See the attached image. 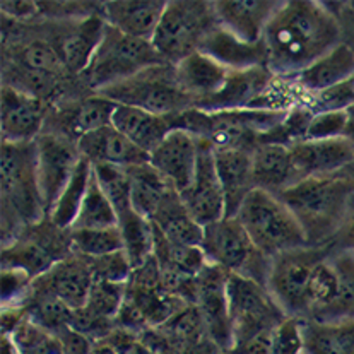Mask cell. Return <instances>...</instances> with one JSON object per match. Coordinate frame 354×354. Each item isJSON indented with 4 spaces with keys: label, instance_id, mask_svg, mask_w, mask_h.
Returning <instances> with one entry per match:
<instances>
[{
    "label": "cell",
    "instance_id": "obj_45",
    "mask_svg": "<svg viewBox=\"0 0 354 354\" xmlns=\"http://www.w3.org/2000/svg\"><path fill=\"white\" fill-rule=\"evenodd\" d=\"M272 354H303L301 320L288 317L274 332Z\"/></svg>",
    "mask_w": 354,
    "mask_h": 354
},
{
    "label": "cell",
    "instance_id": "obj_7",
    "mask_svg": "<svg viewBox=\"0 0 354 354\" xmlns=\"http://www.w3.org/2000/svg\"><path fill=\"white\" fill-rule=\"evenodd\" d=\"M227 303L231 324V349L227 353L257 339L270 337L288 319L266 286L236 274L227 277Z\"/></svg>",
    "mask_w": 354,
    "mask_h": 354
},
{
    "label": "cell",
    "instance_id": "obj_17",
    "mask_svg": "<svg viewBox=\"0 0 354 354\" xmlns=\"http://www.w3.org/2000/svg\"><path fill=\"white\" fill-rule=\"evenodd\" d=\"M227 277H230V272L209 262L205 269L197 276V290H195L194 301V305L201 312L209 334L223 353H227L231 349Z\"/></svg>",
    "mask_w": 354,
    "mask_h": 354
},
{
    "label": "cell",
    "instance_id": "obj_19",
    "mask_svg": "<svg viewBox=\"0 0 354 354\" xmlns=\"http://www.w3.org/2000/svg\"><path fill=\"white\" fill-rule=\"evenodd\" d=\"M45 101L12 86H2L0 130L2 142H35L46 125Z\"/></svg>",
    "mask_w": 354,
    "mask_h": 354
},
{
    "label": "cell",
    "instance_id": "obj_43",
    "mask_svg": "<svg viewBox=\"0 0 354 354\" xmlns=\"http://www.w3.org/2000/svg\"><path fill=\"white\" fill-rule=\"evenodd\" d=\"M351 122V110L324 111V113L313 115L310 124L306 140L315 139H334V137L346 136Z\"/></svg>",
    "mask_w": 354,
    "mask_h": 354
},
{
    "label": "cell",
    "instance_id": "obj_39",
    "mask_svg": "<svg viewBox=\"0 0 354 354\" xmlns=\"http://www.w3.org/2000/svg\"><path fill=\"white\" fill-rule=\"evenodd\" d=\"M7 335L12 337L19 354H65L62 339L32 322L26 313L16 328Z\"/></svg>",
    "mask_w": 354,
    "mask_h": 354
},
{
    "label": "cell",
    "instance_id": "obj_35",
    "mask_svg": "<svg viewBox=\"0 0 354 354\" xmlns=\"http://www.w3.org/2000/svg\"><path fill=\"white\" fill-rule=\"evenodd\" d=\"M130 176L132 207L151 221L165 198L173 192V185L151 162L127 168Z\"/></svg>",
    "mask_w": 354,
    "mask_h": 354
},
{
    "label": "cell",
    "instance_id": "obj_11",
    "mask_svg": "<svg viewBox=\"0 0 354 354\" xmlns=\"http://www.w3.org/2000/svg\"><path fill=\"white\" fill-rule=\"evenodd\" d=\"M201 247L211 263L267 288L272 259L255 247L238 218H223L204 226Z\"/></svg>",
    "mask_w": 354,
    "mask_h": 354
},
{
    "label": "cell",
    "instance_id": "obj_22",
    "mask_svg": "<svg viewBox=\"0 0 354 354\" xmlns=\"http://www.w3.org/2000/svg\"><path fill=\"white\" fill-rule=\"evenodd\" d=\"M35 283L59 296L68 308L75 312L88 301L89 291L95 283V274L89 259L72 252L68 257L55 263L48 272L36 277Z\"/></svg>",
    "mask_w": 354,
    "mask_h": 354
},
{
    "label": "cell",
    "instance_id": "obj_20",
    "mask_svg": "<svg viewBox=\"0 0 354 354\" xmlns=\"http://www.w3.org/2000/svg\"><path fill=\"white\" fill-rule=\"evenodd\" d=\"M201 153V137L185 129H175L151 153V166L158 169L178 194H183L192 183Z\"/></svg>",
    "mask_w": 354,
    "mask_h": 354
},
{
    "label": "cell",
    "instance_id": "obj_21",
    "mask_svg": "<svg viewBox=\"0 0 354 354\" xmlns=\"http://www.w3.org/2000/svg\"><path fill=\"white\" fill-rule=\"evenodd\" d=\"M214 12L219 26L247 43H260L267 24L279 10V0H218Z\"/></svg>",
    "mask_w": 354,
    "mask_h": 354
},
{
    "label": "cell",
    "instance_id": "obj_30",
    "mask_svg": "<svg viewBox=\"0 0 354 354\" xmlns=\"http://www.w3.org/2000/svg\"><path fill=\"white\" fill-rule=\"evenodd\" d=\"M354 77V50L346 43L335 46L332 52L322 57L306 71L299 72L291 79L292 84L299 89L305 96L317 95L325 89L342 84ZM286 79V77H284Z\"/></svg>",
    "mask_w": 354,
    "mask_h": 354
},
{
    "label": "cell",
    "instance_id": "obj_37",
    "mask_svg": "<svg viewBox=\"0 0 354 354\" xmlns=\"http://www.w3.org/2000/svg\"><path fill=\"white\" fill-rule=\"evenodd\" d=\"M93 165L86 160V158H82L77 169H75V173L72 175L71 182L67 183L64 192L60 194V197L57 198L53 207L50 209V212L46 214L53 225L62 227V230H71L75 218H77V212L79 209H81L82 201H84V195L86 190H88Z\"/></svg>",
    "mask_w": 354,
    "mask_h": 354
},
{
    "label": "cell",
    "instance_id": "obj_42",
    "mask_svg": "<svg viewBox=\"0 0 354 354\" xmlns=\"http://www.w3.org/2000/svg\"><path fill=\"white\" fill-rule=\"evenodd\" d=\"M95 176L100 183L101 190L113 205L115 212L118 214L132 209V195H130V176L127 168L118 166L96 165L93 166Z\"/></svg>",
    "mask_w": 354,
    "mask_h": 354
},
{
    "label": "cell",
    "instance_id": "obj_31",
    "mask_svg": "<svg viewBox=\"0 0 354 354\" xmlns=\"http://www.w3.org/2000/svg\"><path fill=\"white\" fill-rule=\"evenodd\" d=\"M198 52L212 57L231 71H247L254 67H267V52L263 41H241L225 28H214L202 41Z\"/></svg>",
    "mask_w": 354,
    "mask_h": 354
},
{
    "label": "cell",
    "instance_id": "obj_9",
    "mask_svg": "<svg viewBox=\"0 0 354 354\" xmlns=\"http://www.w3.org/2000/svg\"><path fill=\"white\" fill-rule=\"evenodd\" d=\"M218 24L212 2L169 0L151 43L166 64L176 65L198 52Z\"/></svg>",
    "mask_w": 354,
    "mask_h": 354
},
{
    "label": "cell",
    "instance_id": "obj_32",
    "mask_svg": "<svg viewBox=\"0 0 354 354\" xmlns=\"http://www.w3.org/2000/svg\"><path fill=\"white\" fill-rule=\"evenodd\" d=\"M255 189L277 195L298 183L290 147L259 144L254 149Z\"/></svg>",
    "mask_w": 354,
    "mask_h": 354
},
{
    "label": "cell",
    "instance_id": "obj_15",
    "mask_svg": "<svg viewBox=\"0 0 354 354\" xmlns=\"http://www.w3.org/2000/svg\"><path fill=\"white\" fill-rule=\"evenodd\" d=\"M52 32L45 39L57 50L68 72L81 77L103 38L106 21L97 12L81 19L52 21Z\"/></svg>",
    "mask_w": 354,
    "mask_h": 354
},
{
    "label": "cell",
    "instance_id": "obj_5",
    "mask_svg": "<svg viewBox=\"0 0 354 354\" xmlns=\"http://www.w3.org/2000/svg\"><path fill=\"white\" fill-rule=\"evenodd\" d=\"M236 218L255 247L269 259L310 245L291 209L266 190L255 189L248 195Z\"/></svg>",
    "mask_w": 354,
    "mask_h": 354
},
{
    "label": "cell",
    "instance_id": "obj_6",
    "mask_svg": "<svg viewBox=\"0 0 354 354\" xmlns=\"http://www.w3.org/2000/svg\"><path fill=\"white\" fill-rule=\"evenodd\" d=\"M158 64L166 62L153 43L132 38L106 24L91 62L79 79L95 95Z\"/></svg>",
    "mask_w": 354,
    "mask_h": 354
},
{
    "label": "cell",
    "instance_id": "obj_12",
    "mask_svg": "<svg viewBox=\"0 0 354 354\" xmlns=\"http://www.w3.org/2000/svg\"><path fill=\"white\" fill-rule=\"evenodd\" d=\"M71 254V230L55 226L45 216L2 245V269L21 270L35 281Z\"/></svg>",
    "mask_w": 354,
    "mask_h": 354
},
{
    "label": "cell",
    "instance_id": "obj_24",
    "mask_svg": "<svg viewBox=\"0 0 354 354\" xmlns=\"http://www.w3.org/2000/svg\"><path fill=\"white\" fill-rule=\"evenodd\" d=\"M178 115H154L139 108L117 104L111 125L151 156L169 132L180 129Z\"/></svg>",
    "mask_w": 354,
    "mask_h": 354
},
{
    "label": "cell",
    "instance_id": "obj_14",
    "mask_svg": "<svg viewBox=\"0 0 354 354\" xmlns=\"http://www.w3.org/2000/svg\"><path fill=\"white\" fill-rule=\"evenodd\" d=\"M35 146L39 194L45 212L48 214L57 198L71 182L82 156L77 142L53 130H43L35 140Z\"/></svg>",
    "mask_w": 354,
    "mask_h": 354
},
{
    "label": "cell",
    "instance_id": "obj_29",
    "mask_svg": "<svg viewBox=\"0 0 354 354\" xmlns=\"http://www.w3.org/2000/svg\"><path fill=\"white\" fill-rule=\"evenodd\" d=\"M158 330L166 339L173 354H225L211 337L195 305L183 306L158 327Z\"/></svg>",
    "mask_w": 354,
    "mask_h": 354
},
{
    "label": "cell",
    "instance_id": "obj_3",
    "mask_svg": "<svg viewBox=\"0 0 354 354\" xmlns=\"http://www.w3.org/2000/svg\"><path fill=\"white\" fill-rule=\"evenodd\" d=\"M2 187V245L23 227L46 216L36 176L35 142H2L0 151Z\"/></svg>",
    "mask_w": 354,
    "mask_h": 354
},
{
    "label": "cell",
    "instance_id": "obj_18",
    "mask_svg": "<svg viewBox=\"0 0 354 354\" xmlns=\"http://www.w3.org/2000/svg\"><path fill=\"white\" fill-rule=\"evenodd\" d=\"M290 151L298 182L337 175L354 162V140L348 136L303 140L291 146Z\"/></svg>",
    "mask_w": 354,
    "mask_h": 354
},
{
    "label": "cell",
    "instance_id": "obj_40",
    "mask_svg": "<svg viewBox=\"0 0 354 354\" xmlns=\"http://www.w3.org/2000/svg\"><path fill=\"white\" fill-rule=\"evenodd\" d=\"M71 245L74 254L86 259H97L124 250L118 226L108 230H71Z\"/></svg>",
    "mask_w": 354,
    "mask_h": 354
},
{
    "label": "cell",
    "instance_id": "obj_1",
    "mask_svg": "<svg viewBox=\"0 0 354 354\" xmlns=\"http://www.w3.org/2000/svg\"><path fill=\"white\" fill-rule=\"evenodd\" d=\"M267 68L276 77H295L341 45V24L322 2H283L263 31Z\"/></svg>",
    "mask_w": 354,
    "mask_h": 354
},
{
    "label": "cell",
    "instance_id": "obj_28",
    "mask_svg": "<svg viewBox=\"0 0 354 354\" xmlns=\"http://www.w3.org/2000/svg\"><path fill=\"white\" fill-rule=\"evenodd\" d=\"M175 74L182 91L192 100L197 110L225 86L231 68L205 53L195 52L175 65Z\"/></svg>",
    "mask_w": 354,
    "mask_h": 354
},
{
    "label": "cell",
    "instance_id": "obj_13",
    "mask_svg": "<svg viewBox=\"0 0 354 354\" xmlns=\"http://www.w3.org/2000/svg\"><path fill=\"white\" fill-rule=\"evenodd\" d=\"M330 248L332 243L322 247L308 245L272 259L267 290L288 317L299 320L308 319L313 274Z\"/></svg>",
    "mask_w": 354,
    "mask_h": 354
},
{
    "label": "cell",
    "instance_id": "obj_44",
    "mask_svg": "<svg viewBox=\"0 0 354 354\" xmlns=\"http://www.w3.org/2000/svg\"><path fill=\"white\" fill-rule=\"evenodd\" d=\"M89 263H91L95 279L111 281V283H129L133 272L132 263L124 250L97 259H89Z\"/></svg>",
    "mask_w": 354,
    "mask_h": 354
},
{
    "label": "cell",
    "instance_id": "obj_48",
    "mask_svg": "<svg viewBox=\"0 0 354 354\" xmlns=\"http://www.w3.org/2000/svg\"><path fill=\"white\" fill-rule=\"evenodd\" d=\"M91 354H117V353H115L113 348H111V346L103 339V341H97L93 344Z\"/></svg>",
    "mask_w": 354,
    "mask_h": 354
},
{
    "label": "cell",
    "instance_id": "obj_2",
    "mask_svg": "<svg viewBox=\"0 0 354 354\" xmlns=\"http://www.w3.org/2000/svg\"><path fill=\"white\" fill-rule=\"evenodd\" d=\"M354 194V182L344 171L330 176L306 178L277 197L291 209L312 247L330 245L341 227Z\"/></svg>",
    "mask_w": 354,
    "mask_h": 354
},
{
    "label": "cell",
    "instance_id": "obj_47",
    "mask_svg": "<svg viewBox=\"0 0 354 354\" xmlns=\"http://www.w3.org/2000/svg\"><path fill=\"white\" fill-rule=\"evenodd\" d=\"M332 247L341 248V250L354 252V194L349 198L348 209H346L344 219H342L341 227L337 234L332 240Z\"/></svg>",
    "mask_w": 354,
    "mask_h": 354
},
{
    "label": "cell",
    "instance_id": "obj_41",
    "mask_svg": "<svg viewBox=\"0 0 354 354\" xmlns=\"http://www.w3.org/2000/svg\"><path fill=\"white\" fill-rule=\"evenodd\" d=\"M339 283V299L334 320L354 319V252L330 248L328 254Z\"/></svg>",
    "mask_w": 354,
    "mask_h": 354
},
{
    "label": "cell",
    "instance_id": "obj_33",
    "mask_svg": "<svg viewBox=\"0 0 354 354\" xmlns=\"http://www.w3.org/2000/svg\"><path fill=\"white\" fill-rule=\"evenodd\" d=\"M154 227L173 243L201 247L204 238V226L198 225L187 209L182 195L173 190L160 205L151 219Z\"/></svg>",
    "mask_w": 354,
    "mask_h": 354
},
{
    "label": "cell",
    "instance_id": "obj_46",
    "mask_svg": "<svg viewBox=\"0 0 354 354\" xmlns=\"http://www.w3.org/2000/svg\"><path fill=\"white\" fill-rule=\"evenodd\" d=\"M0 7H2L3 17H9L17 23L30 21L31 17L39 16L38 2H31V0H3Z\"/></svg>",
    "mask_w": 354,
    "mask_h": 354
},
{
    "label": "cell",
    "instance_id": "obj_16",
    "mask_svg": "<svg viewBox=\"0 0 354 354\" xmlns=\"http://www.w3.org/2000/svg\"><path fill=\"white\" fill-rule=\"evenodd\" d=\"M182 195L187 209L201 226L212 225L226 218V201L216 169L214 147L207 140L201 139L197 168L189 189Z\"/></svg>",
    "mask_w": 354,
    "mask_h": 354
},
{
    "label": "cell",
    "instance_id": "obj_34",
    "mask_svg": "<svg viewBox=\"0 0 354 354\" xmlns=\"http://www.w3.org/2000/svg\"><path fill=\"white\" fill-rule=\"evenodd\" d=\"M303 354H354V319L301 320Z\"/></svg>",
    "mask_w": 354,
    "mask_h": 354
},
{
    "label": "cell",
    "instance_id": "obj_23",
    "mask_svg": "<svg viewBox=\"0 0 354 354\" xmlns=\"http://www.w3.org/2000/svg\"><path fill=\"white\" fill-rule=\"evenodd\" d=\"M166 0H115L101 2V16L115 30L132 38L151 41L158 30Z\"/></svg>",
    "mask_w": 354,
    "mask_h": 354
},
{
    "label": "cell",
    "instance_id": "obj_38",
    "mask_svg": "<svg viewBox=\"0 0 354 354\" xmlns=\"http://www.w3.org/2000/svg\"><path fill=\"white\" fill-rule=\"evenodd\" d=\"M115 226H118L117 212L101 190L95 176V169H93L84 201H82L77 218H75L71 230H108V227Z\"/></svg>",
    "mask_w": 354,
    "mask_h": 354
},
{
    "label": "cell",
    "instance_id": "obj_25",
    "mask_svg": "<svg viewBox=\"0 0 354 354\" xmlns=\"http://www.w3.org/2000/svg\"><path fill=\"white\" fill-rule=\"evenodd\" d=\"M81 156L86 158L93 166L108 165L118 168L149 162V154L130 142L124 133L118 132L113 125L89 132L77 140Z\"/></svg>",
    "mask_w": 354,
    "mask_h": 354
},
{
    "label": "cell",
    "instance_id": "obj_10",
    "mask_svg": "<svg viewBox=\"0 0 354 354\" xmlns=\"http://www.w3.org/2000/svg\"><path fill=\"white\" fill-rule=\"evenodd\" d=\"M95 95L154 115H176L194 108L192 100L180 88L171 64L153 65Z\"/></svg>",
    "mask_w": 354,
    "mask_h": 354
},
{
    "label": "cell",
    "instance_id": "obj_27",
    "mask_svg": "<svg viewBox=\"0 0 354 354\" xmlns=\"http://www.w3.org/2000/svg\"><path fill=\"white\" fill-rule=\"evenodd\" d=\"M117 103L103 96L93 95L79 101H65L64 106L55 111V125L46 130H53L77 142L82 136L111 125V117Z\"/></svg>",
    "mask_w": 354,
    "mask_h": 354
},
{
    "label": "cell",
    "instance_id": "obj_4",
    "mask_svg": "<svg viewBox=\"0 0 354 354\" xmlns=\"http://www.w3.org/2000/svg\"><path fill=\"white\" fill-rule=\"evenodd\" d=\"M286 111L263 108L202 111L192 108L178 115V127L207 140L214 149L254 151L260 137L284 120Z\"/></svg>",
    "mask_w": 354,
    "mask_h": 354
},
{
    "label": "cell",
    "instance_id": "obj_8",
    "mask_svg": "<svg viewBox=\"0 0 354 354\" xmlns=\"http://www.w3.org/2000/svg\"><path fill=\"white\" fill-rule=\"evenodd\" d=\"M187 305L190 303L166 290L160 266L153 255L146 263L133 269L115 327L129 330L158 328Z\"/></svg>",
    "mask_w": 354,
    "mask_h": 354
},
{
    "label": "cell",
    "instance_id": "obj_36",
    "mask_svg": "<svg viewBox=\"0 0 354 354\" xmlns=\"http://www.w3.org/2000/svg\"><path fill=\"white\" fill-rule=\"evenodd\" d=\"M118 230H120L124 252L133 269L146 263L154 255V226L153 223L136 209L118 214Z\"/></svg>",
    "mask_w": 354,
    "mask_h": 354
},
{
    "label": "cell",
    "instance_id": "obj_49",
    "mask_svg": "<svg viewBox=\"0 0 354 354\" xmlns=\"http://www.w3.org/2000/svg\"><path fill=\"white\" fill-rule=\"evenodd\" d=\"M2 354H19L17 353L16 344H14L12 337L7 334H2Z\"/></svg>",
    "mask_w": 354,
    "mask_h": 354
},
{
    "label": "cell",
    "instance_id": "obj_26",
    "mask_svg": "<svg viewBox=\"0 0 354 354\" xmlns=\"http://www.w3.org/2000/svg\"><path fill=\"white\" fill-rule=\"evenodd\" d=\"M216 169L226 201V218H236L241 204L255 190L254 151L214 149Z\"/></svg>",
    "mask_w": 354,
    "mask_h": 354
}]
</instances>
